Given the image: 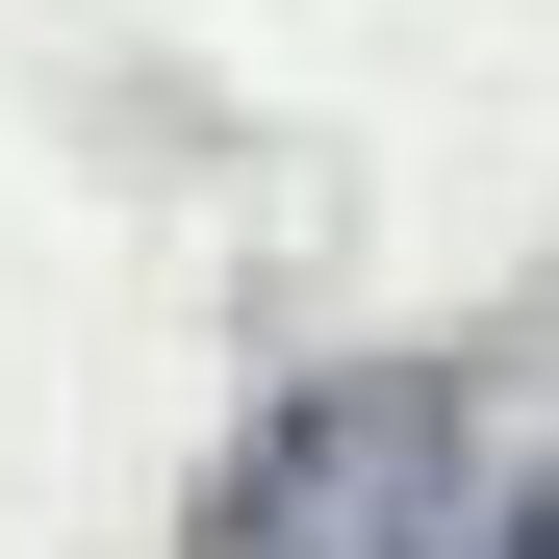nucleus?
I'll return each mask as SVG.
<instances>
[{"mask_svg": "<svg viewBox=\"0 0 559 559\" xmlns=\"http://www.w3.org/2000/svg\"><path fill=\"white\" fill-rule=\"evenodd\" d=\"M432 534H457V407L407 382V356L306 382V407L204 484V559H432Z\"/></svg>", "mask_w": 559, "mask_h": 559, "instance_id": "f257e3e1", "label": "nucleus"}, {"mask_svg": "<svg viewBox=\"0 0 559 559\" xmlns=\"http://www.w3.org/2000/svg\"><path fill=\"white\" fill-rule=\"evenodd\" d=\"M509 559H559V484H534V509H509Z\"/></svg>", "mask_w": 559, "mask_h": 559, "instance_id": "f03ea898", "label": "nucleus"}]
</instances>
